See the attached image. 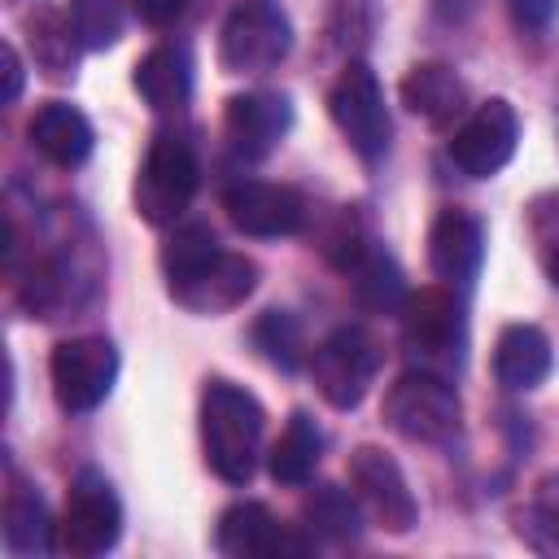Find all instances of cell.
Returning <instances> with one entry per match:
<instances>
[{"instance_id": "22", "label": "cell", "mask_w": 559, "mask_h": 559, "mask_svg": "<svg viewBox=\"0 0 559 559\" xmlns=\"http://www.w3.org/2000/svg\"><path fill=\"white\" fill-rule=\"evenodd\" d=\"M4 546L13 555H44L52 546V520L44 498L26 485V480H9L4 493Z\"/></svg>"}, {"instance_id": "1", "label": "cell", "mask_w": 559, "mask_h": 559, "mask_svg": "<svg viewBox=\"0 0 559 559\" xmlns=\"http://www.w3.org/2000/svg\"><path fill=\"white\" fill-rule=\"evenodd\" d=\"M262 406L249 389L231 380H205L201 393V441H205V463L227 480L245 485L258 467V445H262Z\"/></svg>"}, {"instance_id": "10", "label": "cell", "mask_w": 559, "mask_h": 559, "mask_svg": "<svg viewBox=\"0 0 559 559\" xmlns=\"http://www.w3.org/2000/svg\"><path fill=\"white\" fill-rule=\"evenodd\" d=\"M349 485H354V498L362 502V511L384 528V533H411L415 528V493L397 467L393 454L376 450V445H358L349 454Z\"/></svg>"}, {"instance_id": "23", "label": "cell", "mask_w": 559, "mask_h": 559, "mask_svg": "<svg viewBox=\"0 0 559 559\" xmlns=\"http://www.w3.org/2000/svg\"><path fill=\"white\" fill-rule=\"evenodd\" d=\"M26 35H31V52H35V66L52 79H66L74 74V61H79V31L74 22H66L57 9H39L31 22H26Z\"/></svg>"}, {"instance_id": "31", "label": "cell", "mask_w": 559, "mask_h": 559, "mask_svg": "<svg viewBox=\"0 0 559 559\" xmlns=\"http://www.w3.org/2000/svg\"><path fill=\"white\" fill-rule=\"evenodd\" d=\"M520 31H546L559 13V0H507Z\"/></svg>"}, {"instance_id": "27", "label": "cell", "mask_w": 559, "mask_h": 559, "mask_svg": "<svg viewBox=\"0 0 559 559\" xmlns=\"http://www.w3.org/2000/svg\"><path fill=\"white\" fill-rule=\"evenodd\" d=\"M253 345L262 349V358L266 362H275L280 371H297V362H301V328H297V319L288 314V310H266V314H258V323H253Z\"/></svg>"}, {"instance_id": "15", "label": "cell", "mask_w": 559, "mask_h": 559, "mask_svg": "<svg viewBox=\"0 0 559 559\" xmlns=\"http://www.w3.org/2000/svg\"><path fill=\"white\" fill-rule=\"evenodd\" d=\"M214 546L227 559H271V555H306L310 542L284 528L262 502H236L218 515Z\"/></svg>"}, {"instance_id": "32", "label": "cell", "mask_w": 559, "mask_h": 559, "mask_svg": "<svg viewBox=\"0 0 559 559\" xmlns=\"http://www.w3.org/2000/svg\"><path fill=\"white\" fill-rule=\"evenodd\" d=\"M131 9L148 22V26H170L183 13V0H131Z\"/></svg>"}, {"instance_id": "21", "label": "cell", "mask_w": 559, "mask_h": 559, "mask_svg": "<svg viewBox=\"0 0 559 559\" xmlns=\"http://www.w3.org/2000/svg\"><path fill=\"white\" fill-rule=\"evenodd\" d=\"M319 450H323V432L319 424L306 415V411H293L280 441L271 445L266 454V467H271V480L275 485H306L314 463H319Z\"/></svg>"}, {"instance_id": "18", "label": "cell", "mask_w": 559, "mask_h": 559, "mask_svg": "<svg viewBox=\"0 0 559 559\" xmlns=\"http://www.w3.org/2000/svg\"><path fill=\"white\" fill-rule=\"evenodd\" d=\"M555 367V349H550V336L537 328V323H507L498 332V345H493V376L502 389H537Z\"/></svg>"}, {"instance_id": "24", "label": "cell", "mask_w": 559, "mask_h": 559, "mask_svg": "<svg viewBox=\"0 0 559 559\" xmlns=\"http://www.w3.org/2000/svg\"><path fill=\"white\" fill-rule=\"evenodd\" d=\"M345 271H349L354 293H358V301H362L367 310H402L406 284H402V271H397V262H393L389 253H380V249L367 245Z\"/></svg>"}, {"instance_id": "9", "label": "cell", "mask_w": 559, "mask_h": 559, "mask_svg": "<svg viewBox=\"0 0 559 559\" xmlns=\"http://www.w3.org/2000/svg\"><path fill=\"white\" fill-rule=\"evenodd\" d=\"M57 533H61V550L83 555V559L105 555V550L118 546V537H122V502H118L114 485L96 467H83L70 480Z\"/></svg>"}, {"instance_id": "3", "label": "cell", "mask_w": 559, "mask_h": 559, "mask_svg": "<svg viewBox=\"0 0 559 559\" xmlns=\"http://www.w3.org/2000/svg\"><path fill=\"white\" fill-rule=\"evenodd\" d=\"M197 183H201V166L192 144L179 131H157L135 175V214L153 227H166L188 210Z\"/></svg>"}, {"instance_id": "5", "label": "cell", "mask_w": 559, "mask_h": 559, "mask_svg": "<svg viewBox=\"0 0 559 559\" xmlns=\"http://www.w3.org/2000/svg\"><path fill=\"white\" fill-rule=\"evenodd\" d=\"M328 114H332V122L341 127V135L349 140V148L362 162H380L389 153L393 122H389L380 83H376V74H371L367 61H349L341 70V79L328 92Z\"/></svg>"}, {"instance_id": "20", "label": "cell", "mask_w": 559, "mask_h": 559, "mask_svg": "<svg viewBox=\"0 0 559 559\" xmlns=\"http://www.w3.org/2000/svg\"><path fill=\"white\" fill-rule=\"evenodd\" d=\"M397 96H402V105H406L415 118H424V122H432V127H450V122L463 114V105H467L463 79H459L450 66H441V61H419V66H411L406 79H402V87H397Z\"/></svg>"}, {"instance_id": "26", "label": "cell", "mask_w": 559, "mask_h": 559, "mask_svg": "<svg viewBox=\"0 0 559 559\" xmlns=\"http://www.w3.org/2000/svg\"><path fill=\"white\" fill-rule=\"evenodd\" d=\"M515 533L542 550V555H559V476L537 480V498L533 507H524L515 515Z\"/></svg>"}, {"instance_id": "17", "label": "cell", "mask_w": 559, "mask_h": 559, "mask_svg": "<svg viewBox=\"0 0 559 559\" xmlns=\"http://www.w3.org/2000/svg\"><path fill=\"white\" fill-rule=\"evenodd\" d=\"M26 135H31L35 153H44L52 166H66V170L83 166L92 157V144H96L92 122L66 100H44L26 122Z\"/></svg>"}, {"instance_id": "8", "label": "cell", "mask_w": 559, "mask_h": 559, "mask_svg": "<svg viewBox=\"0 0 559 559\" xmlns=\"http://www.w3.org/2000/svg\"><path fill=\"white\" fill-rule=\"evenodd\" d=\"M57 406L70 415L96 411L118 380V349L109 336H70L48 358Z\"/></svg>"}, {"instance_id": "19", "label": "cell", "mask_w": 559, "mask_h": 559, "mask_svg": "<svg viewBox=\"0 0 559 559\" xmlns=\"http://www.w3.org/2000/svg\"><path fill=\"white\" fill-rule=\"evenodd\" d=\"M135 92L157 114H179L192 96V57L183 44H157L135 61Z\"/></svg>"}, {"instance_id": "13", "label": "cell", "mask_w": 559, "mask_h": 559, "mask_svg": "<svg viewBox=\"0 0 559 559\" xmlns=\"http://www.w3.org/2000/svg\"><path fill=\"white\" fill-rule=\"evenodd\" d=\"M223 210L231 218L236 231L245 236H293L306 223V197L288 183H262V179H245L231 183L223 192Z\"/></svg>"}, {"instance_id": "29", "label": "cell", "mask_w": 559, "mask_h": 559, "mask_svg": "<svg viewBox=\"0 0 559 559\" xmlns=\"http://www.w3.org/2000/svg\"><path fill=\"white\" fill-rule=\"evenodd\" d=\"M214 253H218V236H214L205 223L179 227V231L162 245V275H166V284L179 280V275H188L192 266H201V262L214 258Z\"/></svg>"}, {"instance_id": "6", "label": "cell", "mask_w": 559, "mask_h": 559, "mask_svg": "<svg viewBox=\"0 0 559 559\" xmlns=\"http://www.w3.org/2000/svg\"><path fill=\"white\" fill-rule=\"evenodd\" d=\"M402 341L428 371L432 367H459L463 345H467L459 297L441 284L406 293V301H402Z\"/></svg>"}, {"instance_id": "33", "label": "cell", "mask_w": 559, "mask_h": 559, "mask_svg": "<svg viewBox=\"0 0 559 559\" xmlns=\"http://www.w3.org/2000/svg\"><path fill=\"white\" fill-rule=\"evenodd\" d=\"M0 66H4V100L13 105V100L22 96V57H17L13 44L0 48Z\"/></svg>"}, {"instance_id": "25", "label": "cell", "mask_w": 559, "mask_h": 559, "mask_svg": "<svg viewBox=\"0 0 559 559\" xmlns=\"http://www.w3.org/2000/svg\"><path fill=\"white\" fill-rule=\"evenodd\" d=\"M358 498H349L341 485H314L301 502V520L323 542H354L358 537Z\"/></svg>"}, {"instance_id": "12", "label": "cell", "mask_w": 559, "mask_h": 559, "mask_svg": "<svg viewBox=\"0 0 559 559\" xmlns=\"http://www.w3.org/2000/svg\"><path fill=\"white\" fill-rule=\"evenodd\" d=\"M253 288H258V262L245 258V253H227V249H218L214 258H205L188 275L170 280V297L183 310H197V314L236 310Z\"/></svg>"}, {"instance_id": "30", "label": "cell", "mask_w": 559, "mask_h": 559, "mask_svg": "<svg viewBox=\"0 0 559 559\" xmlns=\"http://www.w3.org/2000/svg\"><path fill=\"white\" fill-rule=\"evenodd\" d=\"M528 236H533V249H537L550 284L559 288V188L555 192H542L528 205Z\"/></svg>"}, {"instance_id": "14", "label": "cell", "mask_w": 559, "mask_h": 559, "mask_svg": "<svg viewBox=\"0 0 559 559\" xmlns=\"http://www.w3.org/2000/svg\"><path fill=\"white\" fill-rule=\"evenodd\" d=\"M293 127V100L284 92H236L227 96V109H223V131H227V144L258 162L266 157L284 131Z\"/></svg>"}, {"instance_id": "4", "label": "cell", "mask_w": 559, "mask_h": 559, "mask_svg": "<svg viewBox=\"0 0 559 559\" xmlns=\"http://www.w3.org/2000/svg\"><path fill=\"white\" fill-rule=\"evenodd\" d=\"M384 424L406 437V441H450L459 432V393L450 389L445 376L419 367V371H402L389 393H384V406H380Z\"/></svg>"}, {"instance_id": "7", "label": "cell", "mask_w": 559, "mask_h": 559, "mask_svg": "<svg viewBox=\"0 0 559 559\" xmlns=\"http://www.w3.org/2000/svg\"><path fill=\"white\" fill-rule=\"evenodd\" d=\"M376 367H380V345L362 328H336L310 354V380L319 397L336 411H354L367 397Z\"/></svg>"}, {"instance_id": "2", "label": "cell", "mask_w": 559, "mask_h": 559, "mask_svg": "<svg viewBox=\"0 0 559 559\" xmlns=\"http://www.w3.org/2000/svg\"><path fill=\"white\" fill-rule=\"evenodd\" d=\"M293 48V22L280 0H236L223 35H218V61L227 74H266L275 70Z\"/></svg>"}, {"instance_id": "16", "label": "cell", "mask_w": 559, "mask_h": 559, "mask_svg": "<svg viewBox=\"0 0 559 559\" xmlns=\"http://www.w3.org/2000/svg\"><path fill=\"white\" fill-rule=\"evenodd\" d=\"M485 262V227L467 210H441L428 227V266L450 288H472Z\"/></svg>"}, {"instance_id": "28", "label": "cell", "mask_w": 559, "mask_h": 559, "mask_svg": "<svg viewBox=\"0 0 559 559\" xmlns=\"http://www.w3.org/2000/svg\"><path fill=\"white\" fill-rule=\"evenodd\" d=\"M70 22H74L83 48H109L122 39L127 4L122 0H70Z\"/></svg>"}, {"instance_id": "11", "label": "cell", "mask_w": 559, "mask_h": 559, "mask_svg": "<svg viewBox=\"0 0 559 559\" xmlns=\"http://www.w3.org/2000/svg\"><path fill=\"white\" fill-rule=\"evenodd\" d=\"M515 140H520V118H515L511 100L493 96V100L476 105L472 118L454 131V140H450V162H454L463 175H472V179H489V175H498V170L511 162Z\"/></svg>"}]
</instances>
